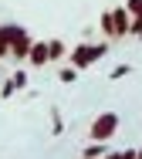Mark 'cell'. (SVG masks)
Masks as SVG:
<instances>
[{"label": "cell", "mask_w": 142, "mask_h": 159, "mask_svg": "<svg viewBox=\"0 0 142 159\" xmlns=\"http://www.w3.org/2000/svg\"><path fill=\"white\" fill-rule=\"evenodd\" d=\"M112 20H115V37H125V34H129V27H132V14L125 10V3L112 10Z\"/></svg>", "instance_id": "obj_4"}, {"label": "cell", "mask_w": 142, "mask_h": 159, "mask_svg": "<svg viewBox=\"0 0 142 159\" xmlns=\"http://www.w3.org/2000/svg\"><path fill=\"white\" fill-rule=\"evenodd\" d=\"M10 81H14V88H17V92H24V88H27V71H24V68H17V71L10 75Z\"/></svg>", "instance_id": "obj_10"}, {"label": "cell", "mask_w": 142, "mask_h": 159, "mask_svg": "<svg viewBox=\"0 0 142 159\" xmlns=\"http://www.w3.org/2000/svg\"><path fill=\"white\" fill-rule=\"evenodd\" d=\"M108 54V41H98V44H78V48H71V54H68V61L71 68H78V71H85V68H91L95 61H102Z\"/></svg>", "instance_id": "obj_1"}, {"label": "cell", "mask_w": 142, "mask_h": 159, "mask_svg": "<svg viewBox=\"0 0 142 159\" xmlns=\"http://www.w3.org/2000/svg\"><path fill=\"white\" fill-rule=\"evenodd\" d=\"M115 132H118V115H115V112H102V115L91 122V129H88V139H91V142H108Z\"/></svg>", "instance_id": "obj_2"}, {"label": "cell", "mask_w": 142, "mask_h": 159, "mask_svg": "<svg viewBox=\"0 0 142 159\" xmlns=\"http://www.w3.org/2000/svg\"><path fill=\"white\" fill-rule=\"evenodd\" d=\"M47 51H51V61H61L68 48H64V41H58V37H54V41H47Z\"/></svg>", "instance_id": "obj_7"}, {"label": "cell", "mask_w": 142, "mask_h": 159, "mask_svg": "<svg viewBox=\"0 0 142 159\" xmlns=\"http://www.w3.org/2000/svg\"><path fill=\"white\" fill-rule=\"evenodd\" d=\"M51 132H54V135H64V119H61L58 108H51Z\"/></svg>", "instance_id": "obj_9"}, {"label": "cell", "mask_w": 142, "mask_h": 159, "mask_svg": "<svg viewBox=\"0 0 142 159\" xmlns=\"http://www.w3.org/2000/svg\"><path fill=\"white\" fill-rule=\"evenodd\" d=\"M129 34H132V37H139V41H142V20H132V27H129Z\"/></svg>", "instance_id": "obj_15"}, {"label": "cell", "mask_w": 142, "mask_h": 159, "mask_svg": "<svg viewBox=\"0 0 142 159\" xmlns=\"http://www.w3.org/2000/svg\"><path fill=\"white\" fill-rule=\"evenodd\" d=\"M27 64H31V68H44V64H51L47 41H34V48H31V54H27Z\"/></svg>", "instance_id": "obj_3"}, {"label": "cell", "mask_w": 142, "mask_h": 159, "mask_svg": "<svg viewBox=\"0 0 142 159\" xmlns=\"http://www.w3.org/2000/svg\"><path fill=\"white\" fill-rule=\"evenodd\" d=\"M81 159H85V156H81Z\"/></svg>", "instance_id": "obj_17"}, {"label": "cell", "mask_w": 142, "mask_h": 159, "mask_svg": "<svg viewBox=\"0 0 142 159\" xmlns=\"http://www.w3.org/2000/svg\"><path fill=\"white\" fill-rule=\"evenodd\" d=\"M85 159H105V142H91V146H85V152H81Z\"/></svg>", "instance_id": "obj_6"}, {"label": "cell", "mask_w": 142, "mask_h": 159, "mask_svg": "<svg viewBox=\"0 0 142 159\" xmlns=\"http://www.w3.org/2000/svg\"><path fill=\"white\" fill-rule=\"evenodd\" d=\"M125 75H132V64H115L112 75H108V81H118V78H125Z\"/></svg>", "instance_id": "obj_12"}, {"label": "cell", "mask_w": 142, "mask_h": 159, "mask_svg": "<svg viewBox=\"0 0 142 159\" xmlns=\"http://www.w3.org/2000/svg\"><path fill=\"white\" fill-rule=\"evenodd\" d=\"M31 48H34V41H31V34H24L20 41H14V44H10V58H14V61H27Z\"/></svg>", "instance_id": "obj_5"}, {"label": "cell", "mask_w": 142, "mask_h": 159, "mask_svg": "<svg viewBox=\"0 0 142 159\" xmlns=\"http://www.w3.org/2000/svg\"><path fill=\"white\" fill-rule=\"evenodd\" d=\"M58 81H61V85H71V81H78V68H61V75H58Z\"/></svg>", "instance_id": "obj_11"}, {"label": "cell", "mask_w": 142, "mask_h": 159, "mask_svg": "<svg viewBox=\"0 0 142 159\" xmlns=\"http://www.w3.org/2000/svg\"><path fill=\"white\" fill-rule=\"evenodd\" d=\"M125 10L132 14V20H142V0H125Z\"/></svg>", "instance_id": "obj_13"}, {"label": "cell", "mask_w": 142, "mask_h": 159, "mask_svg": "<svg viewBox=\"0 0 142 159\" xmlns=\"http://www.w3.org/2000/svg\"><path fill=\"white\" fill-rule=\"evenodd\" d=\"M139 159H142V149H139Z\"/></svg>", "instance_id": "obj_16"}, {"label": "cell", "mask_w": 142, "mask_h": 159, "mask_svg": "<svg viewBox=\"0 0 142 159\" xmlns=\"http://www.w3.org/2000/svg\"><path fill=\"white\" fill-rule=\"evenodd\" d=\"M98 27H102V34H105V37H115V20H112V10H105V14H102Z\"/></svg>", "instance_id": "obj_8"}, {"label": "cell", "mask_w": 142, "mask_h": 159, "mask_svg": "<svg viewBox=\"0 0 142 159\" xmlns=\"http://www.w3.org/2000/svg\"><path fill=\"white\" fill-rule=\"evenodd\" d=\"M14 92H17V88H14V81L7 78V81L0 85V98H10V95H14Z\"/></svg>", "instance_id": "obj_14"}]
</instances>
